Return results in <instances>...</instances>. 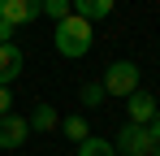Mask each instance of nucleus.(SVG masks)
Masks as SVG:
<instances>
[{
  "label": "nucleus",
  "mask_w": 160,
  "mask_h": 156,
  "mask_svg": "<svg viewBox=\"0 0 160 156\" xmlns=\"http://www.w3.org/2000/svg\"><path fill=\"white\" fill-rule=\"evenodd\" d=\"M126 108H130V122H138V126H147V122H156L160 113H156V96L152 91H134V96H126Z\"/></svg>",
  "instance_id": "6"
},
{
  "label": "nucleus",
  "mask_w": 160,
  "mask_h": 156,
  "mask_svg": "<svg viewBox=\"0 0 160 156\" xmlns=\"http://www.w3.org/2000/svg\"><path fill=\"white\" fill-rule=\"evenodd\" d=\"M78 156H117V148L108 139H82L78 143Z\"/></svg>",
  "instance_id": "11"
},
{
  "label": "nucleus",
  "mask_w": 160,
  "mask_h": 156,
  "mask_svg": "<svg viewBox=\"0 0 160 156\" xmlns=\"http://www.w3.org/2000/svg\"><path fill=\"white\" fill-rule=\"evenodd\" d=\"M117 156H152V130L138 126V122H126L117 130Z\"/></svg>",
  "instance_id": "3"
},
{
  "label": "nucleus",
  "mask_w": 160,
  "mask_h": 156,
  "mask_svg": "<svg viewBox=\"0 0 160 156\" xmlns=\"http://www.w3.org/2000/svg\"><path fill=\"white\" fill-rule=\"evenodd\" d=\"M147 130H152V156H160V117L147 122Z\"/></svg>",
  "instance_id": "15"
},
{
  "label": "nucleus",
  "mask_w": 160,
  "mask_h": 156,
  "mask_svg": "<svg viewBox=\"0 0 160 156\" xmlns=\"http://www.w3.org/2000/svg\"><path fill=\"white\" fill-rule=\"evenodd\" d=\"M78 100L87 104V108L104 104V82H82V87H78Z\"/></svg>",
  "instance_id": "12"
},
{
  "label": "nucleus",
  "mask_w": 160,
  "mask_h": 156,
  "mask_svg": "<svg viewBox=\"0 0 160 156\" xmlns=\"http://www.w3.org/2000/svg\"><path fill=\"white\" fill-rule=\"evenodd\" d=\"M26 122H30V130H39V134H48V130H56V126H61V117H56V108H52L48 100L39 104V108L30 113Z\"/></svg>",
  "instance_id": "9"
},
{
  "label": "nucleus",
  "mask_w": 160,
  "mask_h": 156,
  "mask_svg": "<svg viewBox=\"0 0 160 156\" xmlns=\"http://www.w3.org/2000/svg\"><path fill=\"white\" fill-rule=\"evenodd\" d=\"M0 18L13 26H26L35 18H43V0H0Z\"/></svg>",
  "instance_id": "4"
},
{
  "label": "nucleus",
  "mask_w": 160,
  "mask_h": 156,
  "mask_svg": "<svg viewBox=\"0 0 160 156\" xmlns=\"http://www.w3.org/2000/svg\"><path fill=\"white\" fill-rule=\"evenodd\" d=\"M13 113V87H0V117Z\"/></svg>",
  "instance_id": "14"
},
{
  "label": "nucleus",
  "mask_w": 160,
  "mask_h": 156,
  "mask_svg": "<svg viewBox=\"0 0 160 156\" xmlns=\"http://www.w3.org/2000/svg\"><path fill=\"white\" fill-rule=\"evenodd\" d=\"M69 4H74V13H78V18L95 22V18H108V13H112V4H117V0H69Z\"/></svg>",
  "instance_id": "8"
},
{
  "label": "nucleus",
  "mask_w": 160,
  "mask_h": 156,
  "mask_svg": "<svg viewBox=\"0 0 160 156\" xmlns=\"http://www.w3.org/2000/svg\"><path fill=\"white\" fill-rule=\"evenodd\" d=\"M26 134H30V122H26V117H18V113H4V117H0V148H4V152L22 148Z\"/></svg>",
  "instance_id": "5"
},
{
  "label": "nucleus",
  "mask_w": 160,
  "mask_h": 156,
  "mask_svg": "<svg viewBox=\"0 0 160 156\" xmlns=\"http://www.w3.org/2000/svg\"><path fill=\"white\" fill-rule=\"evenodd\" d=\"M22 65L26 61H22V48L18 44H0V87H9L13 78L22 74Z\"/></svg>",
  "instance_id": "7"
},
{
  "label": "nucleus",
  "mask_w": 160,
  "mask_h": 156,
  "mask_svg": "<svg viewBox=\"0 0 160 156\" xmlns=\"http://www.w3.org/2000/svg\"><path fill=\"white\" fill-rule=\"evenodd\" d=\"M91 39H95V30H91V22L78 18V13L61 18V22H56V35H52V44H56L61 56H87V52H91Z\"/></svg>",
  "instance_id": "1"
},
{
  "label": "nucleus",
  "mask_w": 160,
  "mask_h": 156,
  "mask_svg": "<svg viewBox=\"0 0 160 156\" xmlns=\"http://www.w3.org/2000/svg\"><path fill=\"white\" fill-rule=\"evenodd\" d=\"M69 13H74L69 0H43V18H56V22H61V18H69Z\"/></svg>",
  "instance_id": "13"
},
{
  "label": "nucleus",
  "mask_w": 160,
  "mask_h": 156,
  "mask_svg": "<svg viewBox=\"0 0 160 156\" xmlns=\"http://www.w3.org/2000/svg\"><path fill=\"white\" fill-rule=\"evenodd\" d=\"M61 130H65V139H69V143H82V139H91V126L82 122L78 113H74V117H61Z\"/></svg>",
  "instance_id": "10"
},
{
  "label": "nucleus",
  "mask_w": 160,
  "mask_h": 156,
  "mask_svg": "<svg viewBox=\"0 0 160 156\" xmlns=\"http://www.w3.org/2000/svg\"><path fill=\"white\" fill-rule=\"evenodd\" d=\"M100 82H104V96H134L138 91V65L134 61H112Z\"/></svg>",
  "instance_id": "2"
},
{
  "label": "nucleus",
  "mask_w": 160,
  "mask_h": 156,
  "mask_svg": "<svg viewBox=\"0 0 160 156\" xmlns=\"http://www.w3.org/2000/svg\"><path fill=\"white\" fill-rule=\"evenodd\" d=\"M13 30H18V26H13V22H4V18H0V44H13Z\"/></svg>",
  "instance_id": "16"
}]
</instances>
